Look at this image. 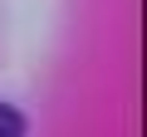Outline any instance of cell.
<instances>
[{"instance_id":"obj_1","label":"cell","mask_w":147,"mask_h":137,"mask_svg":"<svg viewBox=\"0 0 147 137\" xmlns=\"http://www.w3.org/2000/svg\"><path fill=\"white\" fill-rule=\"evenodd\" d=\"M0 137H25V113L0 103Z\"/></svg>"}]
</instances>
